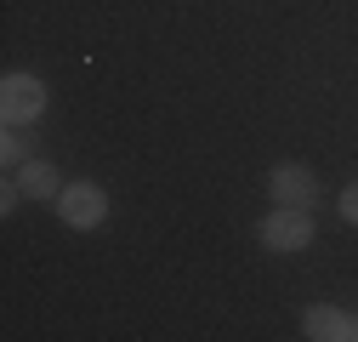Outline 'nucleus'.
Here are the masks:
<instances>
[{
    "label": "nucleus",
    "mask_w": 358,
    "mask_h": 342,
    "mask_svg": "<svg viewBox=\"0 0 358 342\" xmlns=\"http://www.w3.org/2000/svg\"><path fill=\"white\" fill-rule=\"evenodd\" d=\"M0 114H6V125H29L46 114V86H40L34 74L12 69L6 80H0Z\"/></svg>",
    "instance_id": "7ed1b4c3"
},
{
    "label": "nucleus",
    "mask_w": 358,
    "mask_h": 342,
    "mask_svg": "<svg viewBox=\"0 0 358 342\" xmlns=\"http://www.w3.org/2000/svg\"><path fill=\"white\" fill-rule=\"evenodd\" d=\"M307 245H313V205H279L262 217V251L290 256V251H307Z\"/></svg>",
    "instance_id": "f257e3e1"
},
{
    "label": "nucleus",
    "mask_w": 358,
    "mask_h": 342,
    "mask_svg": "<svg viewBox=\"0 0 358 342\" xmlns=\"http://www.w3.org/2000/svg\"><path fill=\"white\" fill-rule=\"evenodd\" d=\"M0 160H6L12 171L23 165V143H17V125H12V132H6V143H0Z\"/></svg>",
    "instance_id": "6e6552de"
},
{
    "label": "nucleus",
    "mask_w": 358,
    "mask_h": 342,
    "mask_svg": "<svg viewBox=\"0 0 358 342\" xmlns=\"http://www.w3.org/2000/svg\"><path fill=\"white\" fill-rule=\"evenodd\" d=\"M301 331H307L313 342H352V314L319 303V308H307V314H301Z\"/></svg>",
    "instance_id": "39448f33"
},
{
    "label": "nucleus",
    "mask_w": 358,
    "mask_h": 342,
    "mask_svg": "<svg viewBox=\"0 0 358 342\" xmlns=\"http://www.w3.org/2000/svg\"><path fill=\"white\" fill-rule=\"evenodd\" d=\"M57 205V217L69 223V228H103L108 223V194H103V183H92V177H80V183H63V194L52 200Z\"/></svg>",
    "instance_id": "f03ea898"
},
{
    "label": "nucleus",
    "mask_w": 358,
    "mask_h": 342,
    "mask_svg": "<svg viewBox=\"0 0 358 342\" xmlns=\"http://www.w3.org/2000/svg\"><path fill=\"white\" fill-rule=\"evenodd\" d=\"M352 342H358V314H352Z\"/></svg>",
    "instance_id": "1a4fd4ad"
},
{
    "label": "nucleus",
    "mask_w": 358,
    "mask_h": 342,
    "mask_svg": "<svg viewBox=\"0 0 358 342\" xmlns=\"http://www.w3.org/2000/svg\"><path fill=\"white\" fill-rule=\"evenodd\" d=\"M267 194H273L279 205H313V194H319V177L301 165V160H285L267 171Z\"/></svg>",
    "instance_id": "20e7f679"
},
{
    "label": "nucleus",
    "mask_w": 358,
    "mask_h": 342,
    "mask_svg": "<svg viewBox=\"0 0 358 342\" xmlns=\"http://www.w3.org/2000/svg\"><path fill=\"white\" fill-rule=\"evenodd\" d=\"M17 189H23L29 200H57V194H63V177H57L52 160H23V165H17Z\"/></svg>",
    "instance_id": "423d86ee"
},
{
    "label": "nucleus",
    "mask_w": 358,
    "mask_h": 342,
    "mask_svg": "<svg viewBox=\"0 0 358 342\" xmlns=\"http://www.w3.org/2000/svg\"><path fill=\"white\" fill-rule=\"evenodd\" d=\"M341 223H352V228H358V177L341 189Z\"/></svg>",
    "instance_id": "0eeeda50"
}]
</instances>
